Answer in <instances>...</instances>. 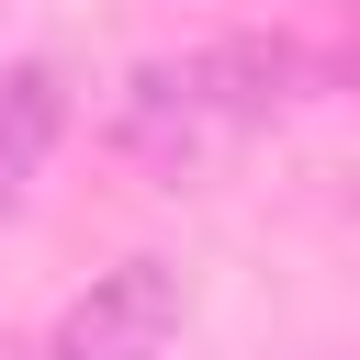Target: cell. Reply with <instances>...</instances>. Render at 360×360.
Instances as JSON below:
<instances>
[{"label":"cell","mask_w":360,"mask_h":360,"mask_svg":"<svg viewBox=\"0 0 360 360\" xmlns=\"http://www.w3.org/2000/svg\"><path fill=\"white\" fill-rule=\"evenodd\" d=\"M169 338H180V270L169 259H124L112 281H90L56 315L45 360H169Z\"/></svg>","instance_id":"7a4b0ae2"},{"label":"cell","mask_w":360,"mask_h":360,"mask_svg":"<svg viewBox=\"0 0 360 360\" xmlns=\"http://www.w3.org/2000/svg\"><path fill=\"white\" fill-rule=\"evenodd\" d=\"M56 124H68V79H56V68H11V79H0V214L34 191Z\"/></svg>","instance_id":"3957f363"},{"label":"cell","mask_w":360,"mask_h":360,"mask_svg":"<svg viewBox=\"0 0 360 360\" xmlns=\"http://www.w3.org/2000/svg\"><path fill=\"white\" fill-rule=\"evenodd\" d=\"M304 56L292 45H191V56H158V68H135L124 79V112H112V135H124V158H146L158 180H202V169H225L248 135H270L292 101H304Z\"/></svg>","instance_id":"6da1fadb"}]
</instances>
